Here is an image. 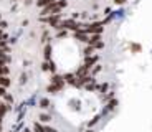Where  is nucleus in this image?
Wrapping results in <instances>:
<instances>
[{
	"mask_svg": "<svg viewBox=\"0 0 152 132\" xmlns=\"http://www.w3.org/2000/svg\"><path fill=\"white\" fill-rule=\"evenodd\" d=\"M66 0H53L50 5H46V7H43L42 10V15L46 17V15H55V13H60L63 8L66 7Z\"/></svg>",
	"mask_w": 152,
	"mask_h": 132,
	"instance_id": "f257e3e1",
	"label": "nucleus"
},
{
	"mask_svg": "<svg viewBox=\"0 0 152 132\" xmlns=\"http://www.w3.org/2000/svg\"><path fill=\"white\" fill-rule=\"evenodd\" d=\"M80 26H81V23H76L75 20H63V22H60L55 28L56 30H65V28H69V30H75V31H78L80 30Z\"/></svg>",
	"mask_w": 152,
	"mask_h": 132,
	"instance_id": "f03ea898",
	"label": "nucleus"
},
{
	"mask_svg": "<svg viewBox=\"0 0 152 132\" xmlns=\"http://www.w3.org/2000/svg\"><path fill=\"white\" fill-rule=\"evenodd\" d=\"M63 86H65V79L60 78V76H55V78L51 79V84L48 86V91L55 94V93H58V91H60Z\"/></svg>",
	"mask_w": 152,
	"mask_h": 132,
	"instance_id": "7ed1b4c3",
	"label": "nucleus"
},
{
	"mask_svg": "<svg viewBox=\"0 0 152 132\" xmlns=\"http://www.w3.org/2000/svg\"><path fill=\"white\" fill-rule=\"evenodd\" d=\"M81 26H84V31L86 33H101L103 31V23L101 22H96V23H91V25H81Z\"/></svg>",
	"mask_w": 152,
	"mask_h": 132,
	"instance_id": "20e7f679",
	"label": "nucleus"
},
{
	"mask_svg": "<svg viewBox=\"0 0 152 132\" xmlns=\"http://www.w3.org/2000/svg\"><path fill=\"white\" fill-rule=\"evenodd\" d=\"M60 18H61V15H60V13H55V15H48V17H46V18H45V22L48 23V25H51V26H56L58 23L61 22Z\"/></svg>",
	"mask_w": 152,
	"mask_h": 132,
	"instance_id": "39448f33",
	"label": "nucleus"
},
{
	"mask_svg": "<svg viewBox=\"0 0 152 132\" xmlns=\"http://www.w3.org/2000/svg\"><path fill=\"white\" fill-rule=\"evenodd\" d=\"M10 84H12V79L8 78V76H0V86H2V88H5V89H7Z\"/></svg>",
	"mask_w": 152,
	"mask_h": 132,
	"instance_id": "423d86ee",
	"label": "nucleus"
},
{
	"mask_svg": "<svg viewBox=\"0 0 152 132\" xmlns=\"http://www.w3.org/2000/svg\"><path fill=\"white\" fill-rule=\"evenodd\" d=\"M8 109H10V106L5 104V102H0V119H4L5 114L8 112Z\"/></svg>",
	"mask_w": 152,
	"mask_h": 132,
	"instance_id": "0eeeda50",
	"label": "nucleus"
},
{
	"mask_svg": "<svg viewBox=\"0 0 152 132\" xmlns=\"http://www.w3.org/2000/svg\"><path fill=\"white\" fill-rule=\"evenodd\" d=\"M96 61H98V56H91V58L88 56V58H86V63H84V66H88V68L91 69V66H94Z\"/></svg>",
	"mask_w": 152,
	"mask_h": 132,
	"instance_id": "6e6552de",
	"label": "nucleus"
},
{
	"mask_svg": "<svg viewBox=\"0 0 152 132\" xmlns=\"http://www.w3.org/2000/svg\"><path fill=\"white\" fill-rule=\"evenodd\" d=\"M76 40H80V42H84V43H88V40H89V36H88L86 33H81V31H76Z\"/></svg>",
	"mask_w": 152,
	"mask_h": 132,
	"instance_id": "1a4fd4ad",
	"label": "nucleus"
},
{
	"mask_svg": "<svg viewBox=\"0 0 152 132\" xmlns=\"http://www.w3.org/2000/svg\"><path fill=\"white\" fill-rule=\"evenodd\" d=\"M33 132H45V127H43L42 124H38V122H35L33 124Z\"/></svg>",
	"mask_w": 152,
	"mask_h": 132,
	"instance_id": "9d476101",
	"label": "nucleus"
},
{
	"mask_svg": "<svg viewBox=\"0 0 152 132\" xmlns=\"http://www.w3.org/2000/svg\"><path fill=\"white\" fill-rule=\"evenodd\" d=\"M40 107H42V109H48V107H50V101H48V99H40Z\"/></svg>",
	"mask_w": 152,
	"mask_h": 132,
	"instance_id": "9b49d317",
	"label": "nucleus"
},
{
	"mask_svg": "<svg viewBox=\"0 0 152 132\" xmlns=\"http://www.w3.org/2000/svg\"><path fill=\"white\" fill-rule=\"evenodd\" d=\"M51 2H53V0H38V2H37V5H38V7H46V5H50V4H51Z\"/></svg>",
	"mask_w": 152,
	"mask_h": 132,
	"instance_id": "f8f14e48",
	"label": "nucleus"
},
{
	"mask_svg": "<svg viewBox=\"0 0 152 132\" xmlns=\"http://www.w3.org/2000/svg\"><path fill=\"white\" fill-rule=\"evenodd\" d=\"M2 98H4V99H5V104H8V106H10V104H12V102H13V98H12V96H10V94H8V93H5V94H4V96H2Z\"/></svg>",
	"mask_w": 152,
	"mask_h": 132,
	"instance_id": "ddd939ff",
	"label": "nucleus"
},
{
	"mask_svg": "<svg viewBox=\"0 0 152 132\" xmlns=\"http://www.w3.org/2000/svg\"><path fill=\"white\" fill-rule=\"evenodd\" d=\"M40 121L42 122H50L51 121V116H48V114H40Z\"/></svg>",
	"mask_w": 152,
	"mask_h": 132,
	"instance_id": "4468645a",
	"label": "nucleus"
},
{
	"mask_svg": "<svg viewBox=\"0 0 152 132\" xmlns=\"http://www.w3.org/2000/svg\"><path fill=\"white\" fill-rule=\"evenodd\" d=\"M86 89H88V91H93V89H96V83L93 81V79H91V83L88 81V84H86Z\"/></svg>",
	"mask_w": 152,
	"mask_h": 132,
	"instance_id": "2eb2a0df",
	"label": "nucleus"
},
{
	"mask_svg": "<svg viewBox=\"0 0 152 132\" xmlns=\"http://www.w3.org/2000/svg\"><path fill=\"white\" fill-rule=\"evenodd\" d=\"M7 26H8V23L7 22H4V20H0V30H7Z\"/></svg>",
	"mask_w": 152,
	"mask_h": 132,
	"instance_id": "dca6fc26",
	"label": "nucleus"
},
{
	"mask_svg": "<svg viewBox=\"0 0 152 132\" xmlns=\"http://www.w3.org/2000/svg\"><path fill=\"white\" fill-rule=\"evenodd\" d=\"M50 53H51V46L46 45V48H45V58H50Z\"/></svg>",
	"mask_w": 152,
	"mask_h": 132,
	"instance_id": "f3484780",
	"label": "nucleus"
},
{
	"mask_svg": "<svg viewBox=\"0 0 152 132\" xmlns=\"http://www.w3.org/2000/svg\"><path fill=\"white\" fill-rule=\"evenodd\" d=\"M114 106H116V101H111L109 106H107V111H113V109H114Z\"/></svg>",
	"mask_w": 152,
	"mask_h": 132,
	"instance_id": "a211bd4d",
	"label": "nucleus"
},
{
	"mask_svg": "<svg viewBox=\"0 0 152 132\" xmlns=\"http://www.w3.org/2000/svg\"><path fill=\"white\" fill-rule=\"evenodd\" d=\"M45 132H58V131L53 129V127H45Z\"/></svg>",
	"mask_w": 152,
	"mask_h": 132,
	"instance_id": "6ab92c4d",
	"label": "nucleus"
},
{
	"mask_svg": "<svg viewBox=\"0 0 152 132\" xmlns=\"http://www.w3.org/2000/svg\"><path fill=\"white\" fill-rule=\"evenodd\" d=\"M114 4H118V5H122V4H126V0H114Z\"/></svg>",
	"mask_w": 152,
	"mask_h": 132,
	"instance_id": "aec40b11",
	"label": "nucleus"
},
{
	"mask_svg": "<svg viewBox=\"0 0 152 132\" xmlns=\"http://www.w3.org/2000/svg\"><path fill=\"white\" fill-rule=\"evenodd\" d=\"M132 50H134V51H139V50H141V46H139V45H132Z\"/></svg>",
	"mask_w": 152,
	"mask_h": 132,
	"instance_id": "412c9836",
	"label": "nucleus"
},
{
	"mask_svg": "<svg viewBox=\"0 0 152 132\" xmlns=\"http://www.w3.org/2000/svg\"><path fill=\"white\" fill-rule=\"evenodd\" d=\"M4 94H5V88H2V86H0V98H2Z\"/></svg>",
	"mask_w": 152,
	"mask_h": 132,
	"instance_id": "4be33fe9",
	"label": "nucleus"
},
{
	"mask_svg": "<svg viewBox=\"0 0 152 132\" xmlns=\"http://www.w3.org/2000/svg\"><path fill=\"white\" fill-rule=\"evenodd\" d=\"M107 89V84H101V91H103V93H104V91H106Z\"/></svg>",
	"mask_w": 152,
	"mask_h": 132,
	"instance_id": "5701e85b",
	"label": "nucleus"
},
{
	"mask_svg": "<svg viewBox=\"0 0 152 132\" xmlns=\"http://www.w3.org/2000/svg\"><path fill=\"white\" fill-rule=\"evenodd\" d=\"M22 132H31V131H30V129H23Z\"/></svg>",
	"mask_w": 152,
	"mask_h": 132,
	"instance_id": "b1692460",
	"label": "nucleus"
},
{
	"mask_svg": "<svg viewBox=\"0 0 152 132\" xmlns=\"http://www.w3.org/2000/svg\"><path fill=\"white\" fill-rule=\"evenodd\" d=\"M86 132H93V131H86Z\"/></svg>",
	"mask_w": 152,
	"mask_h": 132,
	"instance_id": "393cba45",
	"label": "nucleus"
},
{
	"mask_svg": "<svg viewBox=\"0 0 152 132\" xmlns=\"http://www.w3.org/2000/svg\"><path fill=\"white\" fill-rule=\"evenodd\" d=\"M12 2H15V0H12Z\"/></svg>",
	"mask_w": 152,
	"mask_h": 132,
	"instance_id": "a878e982",
	"label": "nucleus"
}]
</instances>
